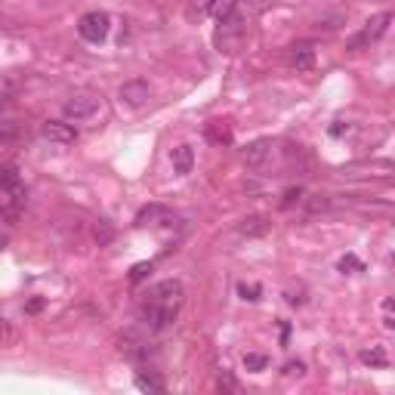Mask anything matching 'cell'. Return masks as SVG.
Wrapping results in <instances>:
<instances>
[{"mask_svg":"<svg viewBox=\"0 0 395 395\" xmlns=\"http://www.w3.org/2000/svg\"><path fill=\"white\" fill-rule=\"evenodd\" d=\"M306 207H309V213H318V210H327V207H331V201H327L324 195H312V201H309Z\"/></svg>","mask_w":395,"mask_h":395,"instance_id":"d4e9b609","label":"cell"},{"mask_svg":"<svg viewBox=\"0 0 395 395\" xmlns=\"http://www.w3.org/2000/svg\"><path fill=\"white\" fill-rule=\"evenodd\" d=\"M40 136L47 142H56V145H71V142L77 139V130L65 121H47L40 127Z\"/></svg>","mask_w":395,"mask_h":395,"instance_id":"5b68a950","label":"cell"},{"mask_svg":"<svg viewBox=\"0 0 395 395\" xmlns=\"http://www.w3.org/2000/svg\"><path fill=\"white\" fill-rule=\"evenodd\" d=\"M133 383H136V389H142V392H164V380L160 376H154L152 370H139V374L133 376Z\"/></svg>","mask_w":395,"mask_h":395,"instance_id":"9a60e30c","label":"cell"},{"mask_svg":"<svg viewBox=\"0 0 395 395\" xmlns=\"http://www.w3.org/2000/svg\"><path fill=\"white\" fill-rule=\"evenodd\" d=\"M290 65L296 68V71H309V68L315 65V47L312 43H294L290 47Z\"/></svg>","mask_w":395,"mask_h":395,"instance_id":"ba28073f","label":"cell"},{"mask_svg":"<svg viewBox=\"0 0 395 395\" xmlns=\"http://www.w3.org/2000/svg\"><path fill=\"white\" fill-rule=\"evenodd\" d=\"M269 368V358L263 355V352H247L244 355V370H250V374H259V370Z\"/></svg>","mask_w":395,"mask_h":395,"instance_id":"ac0fdd59","label":"cell"},{"mask_svg":"<svg viewBox=\"0 0 395 395\" xmlns=\"http://www.w3.org/2000/svg\"><path fill=\"white\" fill-rule=\"evenodd\" d=\"M96 111H99V96H93V93H74V96H68L62 102V115L68 121H90Z\"/></svg>","mask_w":395,"mask_h":395,"instance_id":"7a4b0ae2","label":"cell"},{"mask_svg":"<svg viewBox=\"0 0 395 395\" xmlns=\"http://www.w3.org/2000/svg\"><path fill=\"white\" fill-rule=\"evenodd\" d=\"M148 302H160V306H173L179 309L182 306V284L179 281H158L152 287V294H148Z\"/></svg>","mask_w":395,"mask_h":395,"instance_id":"277c9868","label":"cell"},{"mask_svg":"<svg viewBox=\"0 0 395 395\" xmlns=\"http://www.w3.org/2000/svg\"><path fill=\"white\" fill-rule=\"evenodd\" d=\"M179 309L173 306H160V302H145L142 306V321H145L148 331H167V327L176 321Z\"/></svg>","mask_w":395,"mask_h":395,"instance_id":"3957f363","label":"cell"},{"mask_svg":"<svg viewBox=\"0 0 395 395\" xmlns=\"http://www.w3.org/2000/svg\"><path fill=\"white\" fill-rule=\"evenodd\" d=\"M207 139L216 142V145H228V142H232V130H228L226 121H213V123H207Z\"/></svg>","mask_w":395,"mask_h":395,"instance_id":"e0dca14e","label":"cell"},{"mask_svg":"<svg viewBox=\"0 0 395 395\" xmlns=\"http://www.w3.org/2000/svg\"><path fill=\"white\" fill-rule=\"evenodd\" d=\"M111 238H115V228H111L105 219H99V226H96V241H99V244H108Z\"/></svg>","mask_w":395,"mask_h":395,"instance_id":"44dd1931","label":"cell"},{"mask_svg":"<svg viewBox=\"0 0 395 395\" xmlns=\"http://www.w3.org/2000/svg\"><path fill=\"white\" fill-rule=\"evenodd\" d=\"M148 275H152V263H136L133 269H130V281H133V284L145 281Z\"/></svg>","mask_w":395,"mask_h":395,"instance_id":"ffe728a7","label":"cell"},{"mask_svg":"<svg viewBox=\"0 0 395 395\" xmlns=\"http://www.w3.org/2000/svg\"><path fill=\"white\" fill-rule=\"evenodd\" d=\"M216 389L226 395H235L238 392V380H235L232 370H219V376H216Z\"/></svg>","mask_w":395,"mask_h":395,"instance_id":"d6986e66","label":"cell"},{"mask_svg":"<svg viewBox=\"0 0 395 395\" xmlns=\"http://www.w3.org/2000/svg\"><path fill=\"white\" fill-rule=\"evenodd\" d=\"M269 152H272V142H269V139H256V142H250V145H247V152H244V164L256 170V167H263V164H265Z\"/></svg>","mask_w":395,"mask_h":395,"instance_id":"9c48e42d","label":"cell"},{"mask_svg":"<svg viewBox=\"0 0 395 395\" xmlns=\"http://www.w3.org/2000/svg\"><path fill=\"white\" fill-rule=\"evenodd\" d=\"M346 269H361V263H358V259L349 253V256L339 259V272H346Z\"/></svg>","mask_w":395,"mask_h":395,"instance_id":"83f0119b","label":"cell"},{"mask_svg":"<svg viewBox=\"0 0 395 395\" xmlns=\"http://www.w3.org/2000/svg\"><path fill=\"white\" fill-rule=\"evenodd\" d=\"M238 294L244 296V300H259V287H256V284H238Z\"/></svg>","mask_w":395,"mask_h":395,"instance_id":"484cf974","label":"cell"},{"mask_svg":"<svg viewBox=\"0 0 395 395\" xmlns=\"http://www.w3.org/2000/svg\"><path fill=\"white\" fill-rule=\"evenodd\" d=\"M300 198H302V185H294V189H287V191H284V198H281V207H284V210H287V207H294V204L300 201Z\"/></svg>","mask_w":395,"mask_h":395,"instance_id":"7402d4cb","label":"cell"},{"mask_svg":"<svg viewBox=\"0 0 395 395\" xmlns=\"http://www.w3.org/2000/svg\"><path fill=\"white\" fill-rule=\"evenodd\" d=\"M358 358H361V364H370V368H386V364H389L386 349H383V346H370V349H361V352H358Z\"/></svg>","mask_w":395,"mask_h":395,"instance_id":"2e32d148","label":"cell"},{"mask_svg":"<svg viewBox=\"0 0 395 395\" xmlns=\"http://www.w3.org/2000/svg\"><path fill=\"white\" fill-rule=\"evenodd\" d=\"M389 22H392V12H380V16L368 19V25H364L361 37L355 40V47H358V43H368V40H380V37L389 31Z\"/></svg>","mask_w":395,"mask_h":395,"instance_id":"52a82bcc","label":"cell"},{"mask_svg":"<svg viewBox=\"0 0 395 395\" xmlns=\"http://www.w3.org/2000/svg\"><path fill=\"white\" fill-rule=\"evenodd\" d=\"M40 309H43V300H31L28 306H25V312H28V315H37Z\"/></svg>","mask_w":395,"mask_h":395,"instance_id":"f1b7e54d","label":"cell"},{"mask_svg":"<svg viewBox=\"0 0 395 395\" xmlns=\"http://www.w3.org/2000/svg\"><path fill=\"white\" fill-rule=\"evenodd\" d=\"M12 339H16V333H12L10 321H6V318H0V346H10Z\"/></svg>","mask_w":395,"mask_h":395,"instance_id":"cb8c5ba5","label":"cell"},{"mask_svg":"<svg viewBox=\"0 0 395 395\" xmlns=\"http://www.w3.org/2000/svg\"><path fill=\"white\" fill-rule=\"evenodd\" d=\"M121 102L123 105H133V108H139V105L148 102V96H152V90H148L145 80H127V84L121 86Z\"/></svg>","mask_w":395,"mask_h":395,"instance_id":"8992f818","label":"cell"},{"mask_svg":"<svg viewBox=\"0 0 395 395\" xmlns=\"http://www.w3.org/2000/svg\"><path fill=\"white\" fill-rule=\"evenodd\" d=\"M10 105V99H6V93H0V108H6Z\"/></svg>","mask_w":395,"mask_h":395,"instance_id":"4dcf8cb0","label":"cell"},{"mask_svg":"<svg viewBox=\"0 0 395 395\" xmlns=\"http://www.w3.org/2000/svg\"><path fill=\"white\" fill-rule=\"evenodd\" d=\"M170 160H173V170H176L179 176H185V173H191V167H195V152H191V145H176L170 152Z\"/></svg>","mask_w":395,"mask_h":395,"instance_id":"8fae6325","label":"cell"},{"mask_svg":"<svg viewBox=\"0 0 395 395\" xmlns=\"http://www.w3.org/2000/svg\"><path fill=\"white\" fill-rule=\"evenodd\" d=\"M247 3H253V6H265L269 0H247Z\"/></svg>","mask_w":395,"mask_h":395,"instance_id":"1f68e13d","label":"cell"},{"mask_svg":"<svg viewBox=\"0 0 395 395\" xmlns=\"http://www.w3.org/2000/svg\"><path fill=\"white\" fill-rule=\"evenodd\" d=\"M269 228H272V222L265 219V216L253 213V216H247V219L241 222L238 232H241V235H247V238H263V235H269Z\"/></svg>","mask_w":395,"mask_h":395,"instance_id":"7c38bea8","label":"cell"},{"mask_svg":"<svg viewBox=\"0 0 395 395\" xmlns=\"http://www.w3.org/2000/svg\"><path fill=\"white\" fill-rule=\"evenodd\" d=\"M343 133H346L343 123H333V127H331V136H333V139H337V136H343Z\"/></svg>","mask_w":395,"mask_h":395,"instance_id":"f546056e","label":"cell"},{"mask_svg":"<svg viewBox=\"0 0 395 395\" xmlns=\"http://www.w3.org/2000/svg\"><path fill=\"white\" fill-rule=\"evenodd\" d=\"M284 374H287V376H302V374H306V364H302V361H287V364H284Z\"/></svg>","mask_w":395,"mask_h":395,"instance_id":"4316f807","label":"cell"},{"mask_svg":"<svg viewBox=\"0 0 395 395\" xmlns=\"http://www.w3.org/2000/svg\"><path fill=\"white\" fill-rule=\"evenodd\" d=\"M108 28H111V19H108V12H102V10L84 12L77 22V34L84 37L86 43H102L105 37H108Z\"/></svg>","mask_w":395,"mask_h":395,"instance_id":"6da1fadb","label":"cell"},{"mask_svg":"<svg viewBox=\"0 0 395 395\" xmlns=\"http://www.w3.org/2000/svg\"><path fill=\"white\" fill-rule=\"evenodd\" d=\"M383 327H386V331H392L395 327V318H392V300H383Z\"/></svg>","mask_w":395,"mask_h":395,"instance_id":"603a6c76","label":"cell"},{"mask_svg":"<svg viewBox=\"0 0 395 395\" xmlns=\"http://www.w3.org/2000/svg\"><path fill=\"white\" fill-rule=\"evenodd\" d=\"M22 189V176H19L16 164H0V191H19Z\"/></svg>","mask_w":395,"mask_h":395,"instance_id":"4fadbf2b","label":"cell"},{"mask_svg":"<svg viewBox=\"0 0 395 395\" xmlns=\"http://www.w3.org/2000/svg\"><path fill=\"white\" fill-rule=\"evenodd\" d=\"M189 3H195V6H207L210 0H189Z\"/></svg>","mask_w":395,"mask_h":395,"instance_id":"d6a6232c","label":"cell"},{"mask_svg":"<svg viewBox=\"0 0 395 395\" xmlns=\"http://www.w3.org/2000/svg\"><path fill=\"white\" fill-rule=\"evenodd\" d=\"M139 226H167L170 222V210H164L160 204H152V207H142L139 216H136Z\"/></svg>","mask_w":395,"mask_h":395,"instance_id":"30bf717a","label":"cell"},{"mask_svg":"<svg viewBox=\"0 0 395 395\" xmlns=\"http://www.w3.org/2000/svg\"><path fill=\"white\" fill-rule=\"evenodd\" d=\"M207 10L216 22H228L235 16V10H238V0H210Z\"/></svg>","mask_w":395,"mask_h":395,"instance_id":"5bb4252c","label":"cell"}]
</instances>
